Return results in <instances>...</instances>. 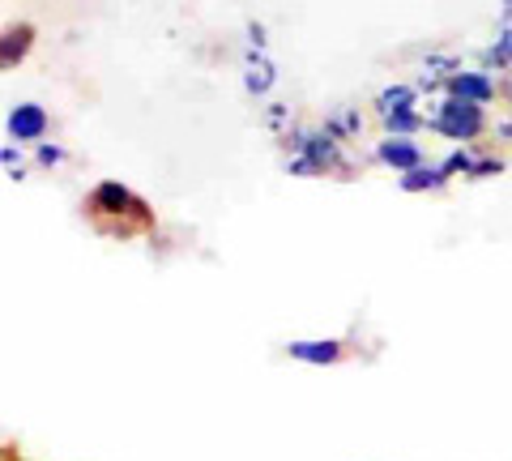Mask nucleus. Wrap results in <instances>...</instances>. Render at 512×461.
Returning <instances> with one entry per match:
<instances>
[{"mask_svg":"<svg viewBox=\"0 0 512 461\" xmlns=\"http://www.w3.org/2000/svg\"><path fill=\"white\" fill-rule=\"evenodd\" d=\"M286 146V176L295 180H320V176H350L355 158L346 154V146L333 133H325V124H299L282 137Z\"/></svg>","mask_w":512,"mask_h":461,"instance_id":"1","label":"nucleus"},{"mask_svg":"<svg viewBox=\"0 0 512 461\" xmlns=\"http://www.w3.org/2000/svg\"><path fill=\"white\" fill-rule=\"evenodd\" d=\"M427 133L453 141V146H483V137H491V111L461 103L453 94H440L427 107Z\"/></svg>","mask_w":512,"mask_h":461,"instance_id":"2","label":"nucleus"},{"mask_svg":"<svg viewBox=\"0 0 512 461\" xmlns=\"http://www.w3.org/2000/svg\"><path fill=\"white\" fill-rule=\"evenodd\" d=\"M90 214H99V218H137V222H150V210H146V201H141L133 188L120 184V180H99L90 188Z\"/></svg>","mask_w":512,"mask_h":461,"instance_id":"3","label":"nucleus"},{"mask_svg":"<svg viewBox=\"0 0 512 461\" xmlns=\"http://www.w3.org/2000/svg\"><path fill=\"white\" fill-rule=\"evenodd\" d=\"M444 94H453V99H461V103H474V107H495V103H504V77H495V73H487V69H461V73H453L444 82Z\"/></svg>","mask_w":512,"mask_h":461,"instance_id":"4","label":"nucleus"},{"mask_svg":"<svg viewBox=\"0 0 512 461\" xmlns=\"http://www.w3.org/2000/svg\"><path fill=\"white\" fill-rule=\"evenodd\" d=\"M5 133L13 146H43L47 133H52V116H47V107L43 103H13L9 107V116H5Z\"/></svg>","mask_w":512,"mask_h":461,"instance_id":"5","label":"nucleus"},{"mask_svg":"<svg viewBox=\"0 0 512 461\" xmlns=\"http://www.w3.org/2000/svg\"><path fill=\"white\" fill-rule=\"evenodd\" d=\"M372 163L389 167L393 176H406V171L431 163V158H427V150H423L419 137H380L376 150H372Z\"/></svg>","mask_w":512,"mask_h":461,"instance_id":"6","label":"nucleus"},{"mask_svg":"<svg viewBox=\"0 0 512 461\" xmlns=\"http://www.w3.org/2000/svg\"><path fill=\"white\" fill-rule=\"evenodd\" d=\"M286 355L295 363H308V368H333V363H342L346 342L342 338H295V342H286Z\"/></svg>","mask_w":512,"mask_h":461,"instance_id":"7","label":"nucleus"},{"mask_svg":"<svg viewBox=\"0 0 512 461\" xmlns=\"http://www.w3.org/2000/svg\"><path fill=\"white\" fill-rule=\"evenodd\" d=\"M278 65H274V56L269 52H244V90L252 94V99H269L274 94V86H278Z\"/></svg>","mask_w":512,"mask_h":461,"instance_id":"8","label":"nucleus"},{"mask_svg":"<svg viewBox=\"0 0 512 461\" xmlns=\"http://www.w3.org/2000/svg\"><path fill=\"white\" fill-rule=\"evenodd\" d=\"M30 47H35V26L30 22H13V26L0 30V73L18 69L30 56Z\"/></svg>","mask_w":512,"mask_h":461,"instance_id":"9","label":"nucleus"},{"mask_svg":"<svg viewBox=\"0 0 512 461\" xmlns=\"http://www.w3.org/2000/svg\"><path fill=\"white\" fill-rule=\"evenodd\" d=\"M414 107H423V94L414 90V82H389V86H380L376 99H372L376 120L393 116V111H414Z\"/></svg>","mask_w":512,"mask_h":461,"instance_id":"10","label":"nucleus"},{"mask_svg":"<svg viewBox=\"0 0 512 461\" xmlns=\"http://www.w3.org/2000/svg\"><path fill=\"white\" fill-rule=\"evenodd\" d=\"M461 69H466V52H448V47H427L423 65H419V73L436 77V82H448V77L461 73Z\"/></svg>","mask_w":512,"mask_h":461,"instance_id":"11","label":"nucleus"},{"mask_svg":"<svg viewBox=\"0 0 512 461\" xmlns=\"http://www.w3.org/2000/svg\"><path fill=\"white\" fill-rule=\"evenodd\" d=\"M397 188L402 193H440V188H448V176L440 171V163H423L406 176H397Z\"/></svg>","mask_w":512,"mask_h":461,"instance_id":"12","label":"nucleus"},{"mask_svg":"<svg viewBox=\"0 0 512 461\" xmlns=\"http://www.w3.org/2000/svg\"><path fill=\"white\" fill-rule=\"evenodd\" d=\"M380 133L384 137H423L427 133V111H393V116H380Z\"/></svg>","mask_w":512,"mask_h":461,"instance_id":"13","label":"nucleus"},{"mask_svg":"<svg viewBox=\"0 0 512 461\" xmlns=\"http://www.w3.org/2000/svg\"><path fill=\"white\" fill-rule=\"evenodd\" d=\"M320 124H325V133H333L346 146V141H355L363 133V111L359 107H338V111H329Z\"/></svg>","mask_w":512,"mask_h":461,"instance_id":"14","label":"nucleus"},{"mask_svg":"<svg viewBox=\"0 0 512 461\" xmlns=\"http://www.w3.org/2000/svg\"><path fill=\"white\" fill-rule=\"evenodd\" d=\"M504 171H508V158L500 150H495V146H478L474 167H470L466 180H495V176H504Z\"/></svg>","mask_w":512,"mask_h":461,"instance_id":"15","label":"nucleus"},{"mask_svg":"<svg viewBox=\"0 0 512 461\" xmlns=\"http://www.w3.org/2000/svg\"><path fill=\"white\" fill-rule=\"evenodd\" d=\"M474 154H478V146H453V150L440 158V171H444L448 180H457V176L466 180V176H470V167H474Z\"/></svg>","mask_w":512,"mask_h":461,"instance_id":"16","label":"nucleus"},{"mask_svg":"<svg viewBox=\"0 0 512 461\" xmlns=\"http://www.w3.org/2000/svg\"><path fill=\"white\" fill-rule=\"evenodd\" d=\"M265 124H269V133H291L295 129V116H291V103H265Z\"/></svg>","mask_w":512,"mask_h":461,"instance_id":"17","label":"nucleus"},{"mask_svg":"<svg viewBox=\"0 0 512 461\" xmlns=\"http://www.w3.org/2000/svg\"><path fill=\"white\" fill-rule=\"evenodd\" d=\"M0 163H5V167H9V180H13V184H22V180H26L22 146H13V141H5V146H0Z\"/></svg>","mask_w":512,"mask_h":461,"instance_id":"18","label":"nucleus"},{"mask_svg":"<svg viewBox=\"0 0 512 461\" xmlns=\"http://www.w3.org/2000/svg\"><path fill=\"white\" fill-rule=\"evenodd\" d=\"M64 158H69V154H64V146H56V141H43V146H35V163L39 167H60Z\"/></svg>","mask_w":512,"mask_h":461,"instance_id":"19","label":"nucleus"},{"mask_svg":"<svg viewBox=\"0 0 512 461\" xmlns=\"http://www.w3.org/2000/svg\"><path fill=\"white\" fill-rule=\"evenodd\" d=\"M244 35H248V47H252V52H269V30H265V22H248V26H244Z\"/></svg>","mask_w":512,"mask_h":461,"instance_id":"20","label":"nucleus"},{"mask_svg":"<svg viewBox=\"0 0 512 461\" xmlns=\"http://www.w3.org/2000/svg\"><path fill=\"white\" fill-rule=\"evenodd\" d=\"M491 137H495V150L508 146V141H512V116H508V111H504V116H495V120H491Z\"/></svg>","mask_w":512,"mask_h":461,"instance_id":"21","label":"nucleus"},{"mask_svg":"<svg viewBox=\"0 0 512 461\" xmlns=\"http://www.w3.org/2000/svg\"><path fill=\"white\" fill-rule=\"evenodd\" d=\"M504 107H508V116H512V77L504 82Z\"/></svg>","mask_w":512,"mask_h":461,"instance_id":"22","label":"nucleus"},{"mask_svg":"<svg viewBox=\"0 0 512 461\" xmlns=\"http://www.w3.org/2000/svg\"><path fill=\"white\" fill-rule=\"evenodd\" d=\"M0 461H18V457H9V453H0Z\"/></svg>","mask_w":512,"mask_h":461,"instance_id":"23","label":"nucleus"}]
</instances>
